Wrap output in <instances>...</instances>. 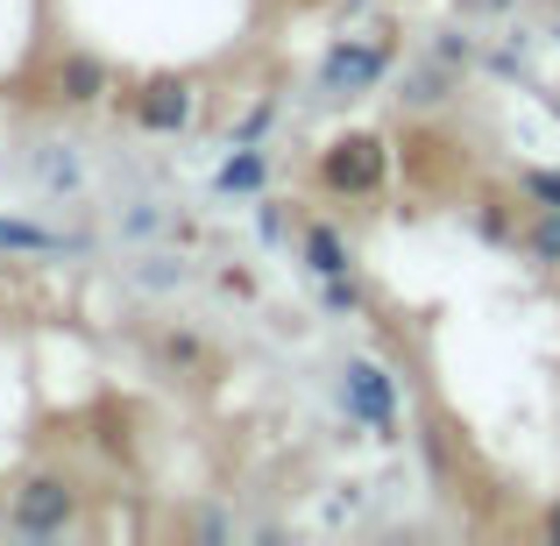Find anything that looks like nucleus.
Here are the masks:
<instances>
[{"mask_svg": "<svg viewBox=\"0 0 560 546\" xmlns=\"http://www.w3.org/2000/svg\"><path fill=\"white\" fill-rule=\"evenodd\" d=\"M71 519V483L65 476H28L14 490V533H65Z\"/></svg>", "mask_w": 560, "mask_h": 546, "instance_id": "f257e3e1", "label": "nucleus"}, {"mask_svg": "<svg viewBox=\"0 0 560 546\" xmlns=\"http://www.w3.org/2000/svg\"><path fill=\"white\" fill-rule=\"evenodd\" d=\"M319 178H327L334 191H376L383 185V142H370V136L334 142V150L319 156Z\"/></svg>", "mask_w": 560, "mask_h": 546, "instance_id": "f03ea898", "label": "nucleus"}, {"mask_svg": "<svg viewBox=\"0 0 560 546\" xmlns=\"http://www.w3.org/2000/svg\"><path fill=\"white\" fill-rule=\"evenodd\" d=\"M383 65H390V50H376V43H334L327 65H319V85L327 93H362V85L383 79Z\"/></svg>", "mask_w": 560, "mask_h": 546, "instance_id": "7ed1b4c3", "label": "nucleus"}, {"mask_svg": "<svg viewBox=\"0 0 560 546\" xmlns=\"http://www.w3.org/2000/svg\"><path fill=\"white\" fill-rule=\"evenodd\" d=\"M341 397H348V411H355L362 426H390V376H383L376 362H348V383H341Z\"/></svg>", "mask_w": 560, "mask_h": 546, "instance_id": "20e7f679", "label": "nucleus"}, {"mask_svg": "<svg viewBox=\"0 0 560 546\" xmlns=\"http://www.w3.org/2000/svg\"><path fill=\"white\" fill-rule=\"evenodd\" d=\"M136 114H142V128H164V136H171V128L191 121V85H185V79H156L150 93H142Z\"/></svg>", "mask_w": 560, "mask_h": 546, "instance_id": "39448f33", "label": "nucleus"}, {"mask_svg": "<svg viewBox=\"0 0 560 546\" xmlns=\"http://www.w3.org/2000/svg\"><path fill=\"white\" fill-rule=\"evenodd\" d=\"M100 85H107V71H100V57L71 50V57H65V71H57V93H65L71 107H93V100H100Z\"/></svg>", "mask_w": 560, "mask_h": 546, "instance_id": "423d86ee", "label": "nucleus"}, {"mask_svg": "<svg viewBox=\"0 0 560 546\" xmlns=\"http://www.w3.org/2000/svg\"><path fill=\"white\" fill-rule=\"evenodd\" d=\"M305 256H313L319 277H348V248H341V234H334V228H313V234H305Z\"/></svg>", "mask_w": 560, "mask_h": 546, "instance_id": "0eeeda50", "label": "nucleus"}, {"mask_svg": "<svg viewBox=\"0 0 560 546\" xmlns=\"http://www.w3.org/2000/svg\"><path fill=\"white\" fill-rule=\"evenodd\" d=\"M256 185H262V156L256 150H242V156L220 164V191H256Z\"/></svg>", "mask_w": 560, "mask_h": 546, "instance_id": "6e6552de", "label": "nucleus"}, {"mask_svg": "<svg viewBox=\"0 0 560 546\" xmlns=\"http://www.w3.org/2000/svg\"><path fill=\"white\" fill-rule=\"evenodd\" d=\"M518 185L533 191L539 206H560V171H539V164H533V171H518Z\"/></svg>", "mask_w": 560, "mask_h": 546, "instance_id": "1a4fd4ad", "label": "nucleus"}, {"mask_svg": "<svg viewBox=\"0 0 560 546\" xmlns=\"http://www.w3.org/2000/svg\"><path fill=\"white\" fill-rule=\"evenodd\" d=\"M533 256L560 263V206H547V220H539V228H533Z\"/></svg>", "mask_w": 560, "mask_h": 546, "instance_id": "9d476101", "label": "nucleus"}, {"mask_svg": "<svg viewBox=\"0 0 560 546\" xmlns=\"http://www.w3.org/2000/svg\"><path fill=\"white\" fill-rule=\"evenodd\" d=\"M0 248H57L43 228H22V220H0Z\"/></svg>", "mask_w": 560, "mask_h": 546, "instance_id": "9b49d317", "label": "nucleus"}, {"mask_svg": "<svg viewBox=\"0 0 560 546\" xmlns=\"http://www.w3.org/2000/svg\"><path fill=\"white\" fill-rule=\"evenodd\" d=\"M547 539H553V546H560V504H553V511H547Z\"/></svg>", "mask_w": 560, "mask_h": 546, "instance_id": "f8f14e48", "label": "nucleus"}, {"mask_svg": "<svg viewBox=\"0 0 560 546\" xmlns=\"http://www.w3.org/2000/svg\"><path fill=\"white\" fill-rule=\"evenodd\" d=\"M462 8H476V14H490V8H504V0H462Z\"/></svg>", "mask_w": 560, "mask_h": 546, "instance_id": "ddd939ff", "label": "nucleus"}]
</instances>
